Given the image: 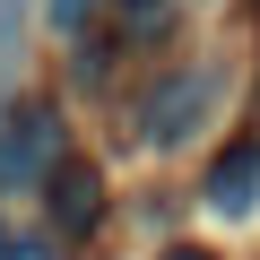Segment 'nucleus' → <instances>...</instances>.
<instances>
[{
	"label": "nucleus",
	"instance_id": "f257e3e1",
	"mask_svg": "<svg viewBox=\"0 0 260 260\" xmlns=\"http://www.w3.org/2000/svg\"><path fill=\"white\" fill-rule=\"evenodd\" d=\"M217 95H225V70H217V61L165 70V78H156V95L139 104V139H148V148H182L191 130H208Z\"/></svg>",
	"mask_w": 260,
	"mask_h": 260
},
{
	"label": "nucleus",
	"instance_id": "f03ea898",
	"mask_svg": "<svg viewBox=\"0 0 260 260\" xmlns=\"http://www.w3.org/2000/svg\"><path fill=\"white\" fill-rule=\"evenodd\" d=\"M61 156H70V139H61L52 104H18L9 121H0V191H35Z\"/></svg>",
	"mask_w": 260,
	"mask_h": 260
},
{
	"label": "nucleus",
	"instance_id": "7ed1b4c3",
	"mask_svg": "<svg viewBox=\"0 0 260 260\" xmlns=\"http://www.w3.org/2000/svg\"><path fill=\"white\" fill-rule=\"evenodd\" d=\"M35 191H44V217H52V234H61V243L95 234V217H104V174H95L87 156H61Z\"/></svg>",
	"mask_w": 260,
	"mask_h": 260
},
{
	"label": "nucleus",
	"instance_id": "20e7f679",
	"mask_svg": "<svg viewBox=\"0 0 260 260\" xmlns=\"http://www.w3.org/2000/svg\"><path fill=\"white\" fill-rule=\"evenodd\" d=\"M200 200H208L217 217H251V208H260V139H234V148L208 165Z\"/></svg>",
	"mask_w": 260,
	"mask_h": 260
},
{
	"label": "nucleus",
	"instance_id": "39448f33",
	"mask_svg": "<svg viewBox=\"0 0 260 260\" xmlns=\"http://www.w3.org/2000/svg\"><path fill=\"white\" fill-rule=\"evenodd\" d=\"M113 18H121L130 35H156V26H165V0H113Z\"/></svg>",
	"mask_w": 260,
	"mask_h": 260
},
{
	"label": "nucleus",
	"instance_id": "423d86ee",
	"mask_svg": "<svg viewBox=\"0 0 260 260\" xmlns=\"http://www.w3.org/2000/svg\"><path fill=\"white\" fill-rule=\"evenodd\" d=\"M18 35H26V0H0V61L18 52Z\"/></svg>",
	"mask_w": 260,
	"mask_h": 260
},
{
	"label": "nucleus",
	"instance_id": "0eeeda50",
	"mask_svg": "<svg viewBox=\"0 0 260 260\" xmlns=\"http://www.w3.org/2000/svg\"><path fill=\"white\" fill-rule=\"evenodd\" d=\"M87 9H95V0H44V18H52L61 35H78V26H87Z\"/></svg>",
	"mask_w": 260,
	"mask_h": 260
},
{
	"label": "nucleus",
	"instance_id": "6e6552de",
	"mask_svg": "<svg viewBox=\"0 0 260 260\" xmlns=\"http://www.w3.org/2000/svg\"><path fill=\"white\" fill-rule=\"evenodd\" d=\"M165 260H217V251H200V243H174V251H165Z\"/></svg>",
	"mask_w": 260,
	"mask_h": 260
}]
</instances>
